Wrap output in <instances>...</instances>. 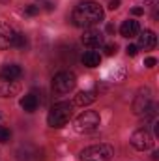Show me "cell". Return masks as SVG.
I'll list each match as a JSON object with an SVG mask.
<instances>
[{"mask_svg": "<svg viewBox=\"0 0 159 161\" xmlns=\"http://www.w3.org/2000/svg\"><path fill=\"white\" fill-rule=\"evenodd\" d=\"M120 2H122V0H111V2H109V9H112V11H114V9H118Z\"/></svg>", "mask_w": 159, "mask_h": 161, "instance_id": "23", "label": "cell"}, {"mask_svg": "<svg viewBox=\"0 0 159 161\" xmlns=\"http://www.w3.org/2000/svg\"><path fill=\"white\" fill-rule=\"evenodd\" d=\"M156 43H157V36H156V32H152V30H144V32L139 36V47L144 49V51L154 49Z\"/></svg>", "mask_w": 159, "mask_h": 161, "instance_id": "11", "label": "cell"}, {"mask_svg": "<svg viewBox=\"0 0 159 161\" xmlns=\"http://www.w3.org/2000/svg\"><path fill=\"white\" fill-rule=\"evenodd\" d=\"M156 64H157V60H156L154 56H150V58L144 60V66H146V68H156Z\"/></svg>", "mask_w": 159, "mask_h": 161, "instance_id": "22", "label": "cell"}, {"mask_svg": "<svg viewBox=\"0 0 159 161\" xmlns=\"http://www.w3.org/2000/svg\"><path fill=\"white\" fill-rule=\"evenodd\" d=\"M82 64L88 66V68H97V66L101 64V54L96 53V51H88V53H84V56H82Z\"/></svg>", "mask_w": 159, "mask_h": 161, "instance_id": "15", "label": "cell"}, {"mask_svg": "<svg viewBox=\"0 0 159 161\" xmlns=\"http://www.w3.org/2000/svg\"><path fill=\"white\" fill-rule=\"evenodd\" d=\"M82 43L90 49H97L103 45V34L99 30H94V28H86L84 34H82Z\"/></svg>", "mask_w": 159, "mask_h": 161, "instance_id": "9", "label": "cell"}, {"mask_svg": "<svg viewBox=\"0 0 159 161\" xmlns=\"http://www.w3.org/2000/svg\"><path fill=\"white\" fill-rule=\"evenodd\" d=\"M116 49H118L116 43H107L105 45V54L107 56H112V54H116Z\"/></svg>", "mask_w": 159, "mask_h": 161, "instance_id": "19", "label": "cell"}, {"mask_svg": "<svg viewBox=\"0 0 159 161\" xmlns=\"http://www.w3.org/2000/svg\"><path fill=\"white\" fill-rule=\"evenodd\" d=\"M97 99V92L96 90H82L79 92L77 96H75V105H79V107H84V105H90V103H94Z\"/></svg>", "mask_w": 159, "mask_h": 161, "instance_id": "13", "label": "cell"}, {"mask_svg": "<svg viewBox=\"0 0 159 161\" xmlns=\"http://www.w3.org/2000/svg\"><path fill=\"white\" fill-rule=\"evenodd\" d=\"M77 86V77L73 71H58L52 77V90L56 94H68Z\"/></svg>", "mask_w": 159, "mask_h": 161, "instance_id": "4", "label": "cell"}, {"mask_svg": "<svg viewBox=\"0 0 159 161\" xmlns=\"http://www.w3.org/2000/svg\"><path fill=\"white\" fill-rule=\"evenodd\" d=\"M114 156L112 146L109 144H94L88 146L80 152V161H111V158Z\"/></svg>", "mask_w": 159, "mask_h": 161, "instance_id": "3", "label": "cell"}, {"mask_svg": "<svg viewBox=\"0 0 159 161\" xmlns=\"http://www.w3.org/2000/svg\"><path fill=\"white\" fill-rule=\"evenodd\" d=\"M71 114H73V105L68 103V101H60V103H54L47 114V124L51 127H64L68 122L71 120Z\"/></svg>", "mask_w": 159, "mask_h": 161, "instance_id": "2", "label": "cell"}, {"mask_svg": "<svg viewBox=\"0 0 159 161\" xmlns=\"http://www.w3.org/2000/svg\"><path fill=\"white\" fill-rule=\"evenodd\" d=\"M125 51H127V54H129V56H135V54L139 53V47H137V45H127V49H125Z\"/></svg>", "mask_w": 159, "mask_h": 161, "instance_id": "21", "label": "cell"}, {"mask_svg": "<svg viewBox=\"0 0 159 161\" xmlns=\"http://www.w3.org/2000/svg\"><path fill=\"white\" fill-rule=\"evenodd\" d=\"M26 43H28L26 36L17 32V36H15V41H13V47H17V49H25V47H26Z\"/></svg>", "mask_w": 159, "mask_h": 161, "instance_id": "17", "label": "cell"}, {"mask_svg": "<svg viewBox=\"0 0 159 161\" xmlns=\"http://www.w3.org/2000/svg\"><path fill=\"white\" fill-rule=\"evenodd\" d=\"M52 8H54V6H52V4H51V2H47V4H45V9H47V11H51V9H52Z\"/></svg>", "mask_w": 159, "mask_h": 161, "instance_id": "26", "label": "cell"}, {"mask_svg": "<svg viewBox=\"0 0 159 161\" xmlns=\"http://www.w3.org/2000/svg\"><path fill=\"white\" fill-rule=\"evenodd\" d=\"M131 144H133L135 150H139V152H146V150L152 148V144H154V137H152V133H150L146 127H140V129H137V131L131 135Z\"/></svg>", "mask_w": 159, "mask_h": 161, "instance_id": "6", "label": "cell"}, {"mask_svg": "<svg viewBox=\"0 0 159 161\" xmlns=\"http://www.w3.org/2000/svg\"><path fill=\"white\" fill-rule=\"evenodd\" d=\"M15 36H17V32L9 26V25H6V23H0V49L4 51V49H9V47H13V41H15Z\"/></svg>", "mask_w": 159, "mask_h": 161, "instance_id": "8", "label": "cell"}, {"mask_svg": "<svg viewBox=\"0 0 159 161\" xmlns=\"http://www.w3.org/2000/svg\"><path fill=\"white\" fill-rule=\"evenodd\" d=\"M150 105H152V90L150 88H142L137 94V97L133 99V113L139 114V116H142L150 109Z\"/></svg>", "mask_w": 159, "mask_h": 161, "instance_id": "7", "label": "cell"}, {"mask_svg": "<svg viewBox=\"0 0 159 161\" xmlns=\"http://www.w3.org/2000/svg\"><path fill=\"white\" fill-rule=\"evenodd\" d=\"M131 13H133V15H142V13H144V8H133Z\"/></svg>", "mask_w": 159, "mask_h": 161, "instance_id": "24", "label": "cell"}, {"mask_svg": "<svg viewBox=\"0 0 159 161\" xmlns=\"http://www.w3.org/2000/svg\"><path fill=\"white\" fill-rule=\"evenodd\" d=\"M152 159H154V161L159 159V152H154V154H152Z\"/></svg>", "mask_w": 159, "mask_h": 161, "instance_id": "27", "label": "cell"}, {"mask_svg": "<svg viewBox=\"0 0 159 161\" xmlns=\"http://www.w3.org/2000/svg\"><path fill=\"white\" fill-rule=\"evenodd\" d=\"M139 30H140V26H139V23L133 21V19L123 21L122 26H120V34H122L123 38H135V36H139Z\"/></svg>", "mask_w": 159, "mask_h": 161, "instance_id": "12", "label": "cell"}, {"mask_svg": "<svg viewBox=\"0 0 159 161\" xmlns=\"http://www.w3.org/2000/svg\"><path fill=\"white\" fill-rule=\"evenodd\" d=\"M105 17V11L103 8L97 4V2H80L79 6L73 9L71 13V21L75 26L79 28H94L96 25H99Z\"/></svg>", "mask_w": 159, "mask_h": 161, "instance_id": "1", "label": "cell"}, {"mask_svg": "<svg viewBox=\"0 0 159 161\" xmlns=\"http://www.w3.org/2000/svg\"><path fill=\"white\" fill-rule=\"evenodd\" d=\"M107 34H114V25H107Z\"/></svg>", "mask_w": 159, "mask_h": 161, "instance_id": "25", "label": "cell"}, {"mask_svg": "<svg viewBox=\"0 0 159 161\" xmlns=\"http://www.w3.org/2000/svg\"><path fill=\"white\" fill-rule=\"evenodd\" d=\"M0 127H2V116H0Z\"/></svg>", "mask_w": 159, "mask_h": 161, "instance_id": "28", "label": "cell"}, {"mask_svg": "<svg viewBox=\"0 0 159 161\" xmlns=\"http://www.w3.org/2000/svg\"><path fill=\"white\" fill-rule=\"evenodd\" d=\"M99 122H101V118H99V114L96 111H84L75 120V129L79 133H90V131L97 129Z\"/></svg>", "mask_w": 159, "mask_h": 161, "instance_id": "5", "label": "cell"}, {"mask_svg": "<svg viewBox=\"0 0 159 161\" xmlns=\"http://www.w3.org/2000/svg\"><path fill=\"white\" fill-rule=\"evenodd\" d=\"M19 90H21V86L17 80H9L0 75V97H13L19 94Z\"/></svg>", "mask_w": 159, "mask_h": 161, "instance_id": "10", "label": "cell"}, {"mask_svg": "<svg viewBox=\"0 0 159 161\" xmlns=\"http://www.w3.org/2000/svg\"><path fill=\"white\" fill-rule=\"evenodd\" d=\"M25 13L30 15V17H32V15H38V13H40V6H28V8L25 9Z\"/></svg>", "mask_w": 159, "mask_h": 161, "instance_id": "20", "label": "cell"}, {"mask_svg": "<svg viewBox=\"0 0 159 161\" xmlns=\"http://www.w3.org/2000/svg\"><path fill=\"white\" fill-rule=\"evenodd\" d=\"M11 139V131L6 127H0V142H8Z\"/></svg>", "mask_w": 159, "mask_h": 161, "instance_id": "18", "label": "cell"}, {"mask_svg": "<svg viewBox=\"0 0 159 161\" xmlns=\"http://www.w3.org/2000/svg\"><path fill=\"white\" fill-rule=\"evenodd\" d=\"M0 75L6 77V79H9V80H15L23 75V69H21V66H17V64H8V66L2 68V73H0Z\"/></svg>", "mask_w": 159, "mask_h": 161, "instance_id": "14", "label": "cell"}, {"mask_svg": "<svg viewBox=\"0 0 159 161\" xmlns=\"http://www.w3.org/2000/svg\"><path fill=\"white\" fill-rule=\"evenodd\" d=\"M21 107L26 111V113H34L38 109V97L34 94H26L23 99H21Z\"/></svg>", "mask_w": 159, "mask_h": 161, "instance_id": "16", "label": "cell"}]
</instances>
